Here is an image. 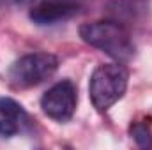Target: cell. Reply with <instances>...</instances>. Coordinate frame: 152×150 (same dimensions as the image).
Instances as JSON below:
<instances>
[{
  "instance_id": "obj_1",
  "label": "cell",
  "mask_w": 152,
  "mask_h": 150,
  "mask_svg": "<svg viewBox=\"0 0 152 150\" xmlns=\"http://www.w3.org/2000/svg\"><path fill=\"white\" fill-rule=\"evenodd\" d=\"M80 37L88 46L104 51L108 57L120 64L131 62L136 51L127 28L112 20L83 23L80 27Z\"/></svg>"
},
{
  "instance_id": "obj_2",
  "label": "cell",
  "mask_w": 152,
  "mask_h": 150,
  "mask_svg": "<svg viewBox=\"0 0 152 150\" xmlns=\"http://www.w3.org/2000/svg\"><path fill=\"white\" fill-rule=\"evenodd\" d=\"M129 73L124 64H101L94 69L88 83V94L97 111H108L127 90Z\"/></svg>"
},
{
  "instance_id": "obj_3",
  "label": "cell",
  "mask_w": 152,
  "mask_h": 150,
  "mask_svg": "<svg viewBox=\"0 0 152 150\" xmlns=\"http://www.w3.org/2000/svg\"><path fill=\"white\" fill-rule=\"evenodd\" d=\"M58 58L51 53H28L20 57L9 69V81L14 88H30L57 73Z\"/></svg>"
},
{
  "instance_id": "obj_4",
  "label": "cell",
  "mask_w": 152,
  "mask_h": 150,
  "mask_svg": "<svg viewBox=\"0 0 152 150\" xmlns=\"http://www.w3.org/2000/svg\"><path fill=\"white\" fill-rule=\"evenodd\" d=\"M76 103H78L76 87L69 79H62V81L55 83L41 97V108H42L44 115H48L50 118H53L57 122L71 120L76 110Z\"/></svg>"
},
{
  "instance_id": "obj_5",
  "label": "cell",
  "mask_w": 152,
  "mask_h": 150,
  "mask_svg": "<svg viewBox=\"0 0 152 150\" xmlns=\"http://www.w3.org/2000/svg\"><path fill=\"white\" fill-rule=\"evenodd\" d=\"M85 0H41L32 11L30 20L37 25H55L76 16Z\"/></svg>"
},
{
  "instance_id": "obj_6",
  "label": "cell",
  "mask_w": 152,
  "mask_h": 150,
  "mask_svg": "<svg viewBox=\"0 0 152 150\" xmlns=\"http://www.w3.org/2000/svg\"><path fill=\"white\" fill-rule=\"evenodd\" d=\"M108 20L126 27L140 23L149 14V0H110L106 4Z\"/></svg>"
},
{
  "instance_id": "obj_7",
  "label": "cell",
  "mask_w": 152,
  "mask_h": 150,
  "mask_svg": "<svg viewBox=\"0 0 152 150\" xmlns=\"http://www.w3.org/2000/svg\"><path fill=\"white\" fill-rule=\"evenodd\" d=\"M129 133H131L133 140L140 147H143V149L152 147V133H151V127L145 122H134V124H131Z\"/></svg>"
},
{
  "instance_id": "obj_8",
  "label": "cell",
  "mask_w": 152,
  "mask_h": 150,
  "mask_svg": "<svg viewBox=\"0 0 152 150\" xmlns=\"http://www.w3.org/2000/svg\"><path fill=\"white\" fill-rule=\"evenodd\" d=\"M20 129H21L20 122H18L11 113L7 111L5 108H2V106H0V134L9 138V136L18 134V133H20Z\"/></svg>"
},
{
  "instance_id": "obj_9",
  "label": "cell",
  "mask_w": 152,
  "mask_h": 150,
  "mask_svg": "<svg viewBox=\"0 0 152 150\" xmlns=\"http://www.w3.org/2000/svg\"><path fill=\"white\" fill-rule=\"evenodd\" d=\"M9 2H14V4H28L32 0H9Z\"/></svg>"
}]
</instances>
